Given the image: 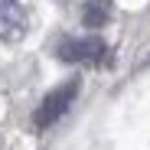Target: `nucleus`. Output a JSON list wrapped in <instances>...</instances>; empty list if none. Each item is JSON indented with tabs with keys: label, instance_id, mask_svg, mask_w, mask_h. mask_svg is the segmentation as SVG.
I'll return each mask as SVG.
<instances>
[{
	"label": "nucleus",
	"instance_id": "nucleus-4",
	"mask_svg": "<svg viewBox=\"0 0 150 150\" xmlns=\"http://www.w3.org/2000/svg\"><path fill=\"white\" fill-rule=\"evenodd\" d=\"M108 20H111V4H108V0H85L82 23H85L88 30H101Z\"/></svg>",
	"mask_w": 150,
	"mask_h": 150
},
{
	"label": "nucleus",
	"instance_id": "nucleus-2",
	"mask_svg": "<svg viewBox=\"0 0 150 150\" xmlns=\"http://www.w3.org/2000/svg\"><path fill=\"white\" fill-rule=\"evenodd\" d=\"M105 52H108V46L98 36H69L56 46V56L72 65H95L105 59Z\"/></svg>",
	"mask_w": 150,
	"mask_h": 150
},
{
	"label": "nucleus",
	"instance_id": "nucleus-3",
	"mask_svg": "<svg viewBox=\"0 0 150 150\" xmlns=\"http://www.w3.org/2000/svg\"><path fill=\"white\" fill-rule=\"evenodd\" d=\"M26 30H30V16L23 0H0V39L16 42L26 36Z\"/></svg>",
	"mask_w": 150,
	"mask_h": 150
},
{
	"label": "nucleus",
	"instance_id": "nucleus-1",
	"mask_svg": "<svg viewBox=\"0 0 150 150\" xmlns=\"http://www.w3.org/2000/svg\"><path fill=\"white\" fill-rule=\"evenodd\" d=\"M79 88H82L79 79H69V82H62L59 88H52V91L42 98V105L36 108L33 124H36L39 131H46V127H52V124H59V117L72 108V101H75V95H79Z\"/></svg>",
	"mask_w": 150,
	"mask_h": 150
}]
</instances>
